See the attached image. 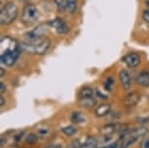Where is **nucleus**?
<instances>
[{"instance_id": "1", "label": "nucleus", "mask_w": 149, "mask_h": 148, "mask_svg": "<svg viewBox=\"0 0 149 148\" xmlns=\"http://www.w3.org/2000/svg\"><path fill=\"white\" fill-rule=\"evenodd\" d=\"M147 133L148 129L145 127L137 128V129H134L130 132H126L121 138V141L118 142V146H119L118 148H128L139 138L147 135Z\"/></svg>"}, {"instance_id": "2", "label": "nucleus", "mask_w": 149, "mask_h": 148, "mask_svg": "<svg viewBox=\"0 0 149 148\" xmlns=\"http://www.w3.org/2000/svg\"><path fill=\"white\" fill-rule=\"evenodd\" d=\"M50 46H51V41L48 38H43L41 41L37 42L34 44H29V43H24L21 44L22 50L29 54L32 55H44L46 54L47 51L49 50Z\"/></svg>"}, {"instance_id": "3", "label": "nucleus", "mask_w": 149, "mask_h": 148, "mask_svg": "<svg viewBox=\"0 0 149 148\" xmlns=\"http://www.w3.org/2000/svg\"><path fill=\"white\" fill-rule=\"evenodd\" d=\"M18 13V7L15 3L14 2H7L1 9V12H0V22L4 26L12 24L16 19Z\"/></svg>"}, {"instance_id": "4", "label": "nucleus", "mask_w": 149, "mask_h": 148, "mask_svg": "<svg viewBox=\"0 0 149 148\" xmlns=\"http://www.w3.org/2000/svg\"><path fill=\"white\" fill-rule=\"evenodd\" d=\"M39 18V11L34 5L32 4H26L24 7L21 16V22L24 26H32L37 22Z\"/></svg>"}, {"instance_id": "5", "label": "nucleus", "mask_w": 149, "mask_h": 148, "mask_svg": "<svg viewBox=\"0 0 149 148\" xmlns=\"http://www.w3.org/2000/svg\"><path fill=\"white\" fill-rule=\"evenodd\" d=\"M1 55L7 54V53H16V52H22L21 44L18 43L16 39H14L10 36H5L1 39Z\"/></svg>"}, {"instance_id": "6", "label": "nucleus", "mask_w": 149, "mask_h": 148, "mask_svg": "<svg viewBox=\"0 0 149 148\" xmlns=\"http://www.w3.org/2000/svg\"><path fill=\"white\" fill-rule=\"evenodd\" d=\"M49 26L51 27H53V28H54L56 31L58 33V34H66V33L69 31L68 26L64 23L63 19H58V18L53 19V21L50 22Z\"/></svg>"}, {"instance_id": "7", "label": "nucleus", "mask_w": 149, "mask_h": 148, "mask_svg": "<svg viewBox=\"0 0 149 148\" xmlns=\"http://www.w3.org/2000/svg\"><path fill=\"white\" fill-rule=\"evenodd\" d=\"M21 52L16 53H7V54L1 55V63L7 67H11L16 63Z\"/></svg>"}, {"instance_id": "8", "label": "nucleus", "mask_w": 149, "mask_h": 148, "mask_svg": "<svg viewBox=\"0 0 149 148\" xmlns=\"http://www.w3.org/2000/svg\"><path fill=\"white\" fill-rule=\"evenodd\" d=\"M122 60L129 66V67L134 68L139 65L140 57L136 53H130V54L126 55L125 57L122 58Z\"/></svg>"}, {"instance_id": "9", "label": "nucleus", "mask_w": 149, "mask_h": 148, "mask_svg": "<svg viewBox=\"0 0 149 148\" xmlns=\"http://www.w3.org/2000/svg\"><path fill=\"white\" fill-rule=\"evenodd\" d=\"M126 125H119V124H114V123H112V124H107L105 126H103V127L100 129V133H102V135H105V136H109L111 135H113L114 133L118 132V131L122 130L121 128L125 127Z\"/></svg>"}, {"instance_id": "10", "label": "nucleus", "mask_w": 149, "mask_h": 148, "mask_svg": "<svg viewBox=\"0 0 149 148\" xmlns=\"http://www.w3.org/2000/svg\"><path fill=\"white\" fill-rule=\"evenodd\" d=\"M119 79H120V82H121V85L124 90L128 91L131 89V86H132V80H131V77H130V74L129 72L126 70V69H122L119 73Z\"/></svg>"}, {"instance_id": "11", "label": "nucleus", "mask_w": 149, "mask_h": 148, "mask_svg": "<svg viewBox=\"0 0 149 148\" xmlns=\"http://www.w3.org/2000/svg\"><path fill=\"white\" fill-rule=\"evenodd\" d=\"M139 99L140 94L137 92H131V93H129L127 96L124 97L123 102L126 106H134V105H136L139 101Z\"/></svg>"}, {"instance_id": "12", "label": "nucleus", "mask_w": 149, "mask_h": 148, "mask_svg": "<svg viewBox=\"0 0 149 148\" xmlns=\"http://www.w3.org/2000/svg\"><path fill=\"white\" fill-rule=\"evenodd\" d=\"M136 83L143 88L149 87V70H143L137 75Z\"/></svg>"}, {"instance_id": "13", "label": "nucleus", "mask_w": 149, "mask_h": 148, "mask_svg": "<svg viewBox=\"0 0 149 148\" xmlns=\"http://www.w3.org/2000/svg\"><path fill=\"white\" fill-rule=\"evenodd\" d=\"M110 110H111V105L107 104V103H103V104L98 105V106L95 108V113L97 117H103L109 114Z\"/></svg>"}, {"instance_id": "14", "label": "nucleus", "mask_w": 149, "mask_h": 148, "mask_svg": "<svg viewBox=\"0 0 149 148\" xmlns=\"http://www.w3.org/2000/svg\"><path fill=\"white\" fill-rule=\"evenodd\" d=\"M79 103L81 106L85 108H91L94 105L97 104V99L94 97H80Z\"/></svg>"}, {"instance_id": "15", "label": "nucleus", "mask_w": 149, "mask_h": 148, "mask_svg": "<svg viewBox=\"0 0 149 148\" xmlns=\"http://www.w3.org/2000/svg\"><path fill=\"white\" fill-rule=\"evenodd\" d=\"M70 120H71L72 123L79 124V123L85 122V116L80 112H73L71 114V116H70Z\"/></svg>"}, {"instance_id": "16", "label": "nucleus", "mask_w": 149, "mask_h": 148, "mask_svg": "<svg viewBox=\"0 0 149 148\" xmlns=\"http://www.w3.org/2000/svg\"><path fill=\"white\" fill-rule=\"evenodd\" d=\"M80 148H97V140L91 136L81 145Z\"/></svg>"}, {"instance_id": "17", "label": "nucleus", "mask_w": 149, "mask_h": 148, "mask_svg": "<svg viewBox=\"0 0 149 148\" xmlns=\"http://www.w3.org/2000/svg\"><path fill=\"white\" fill-rule=\"evenodd\" d=\"M55 4L60 13H64L67 10V0H55Z\"/></svg>"}, {"instance_id": "18", "label": "nucleus", "mask_w": 149, "mask_h": 148, "mask_svg": "<svg viewBox=\"0 0 149 148\" xmlns=\"http://www.w3.org/2000/svg\"><path fill=\"white\" fill-rule=\"evenodd\" d=\"M95 96V90L90 87L83 88L80 92V97H94Z\"/></svg>"}, {"instance_id": "19", "label": "nucleus", "mask_w": 149, "mask_h": 148, "mask_svg": "<svg viewBox=\"0 0 149 148\" xmlns=\"http://www.w3.org/2000/svg\"><path fill=\"white\" fill-rule=\"evenodd\" d=\"M67 10L70 14H75L77 12L76 0H67Z\"/></svg>"}, {"instance_id": "20", "label": "nucleus", "mask_w": 149, "mask_h": 148, "mask_svg": "<svg viewBox=\"0 0 149 148\" xmlns=\"http://www.w3.org/2000/svg\"><path fill=\"white\" fill-rule=\"evenodd\" d=\"M61 132H63L65 135H73L75 133H76V129H75L73 126H67V127H64L61 129Z\"/></svg>"}, {"instance_id": "21", "label": "nucleus", "mask_w": 149, "mask_h": 148, "mask_svg": "<svg viewBox=\"0 0 149 148\" xmlns=\"http://www.w3.org/2000/svg\"><path fill=\"white\" fill-rule=\"evenodd\" d=\"M38 140V136L37 135H34V133H29L26 136V142L27 144H34L35 142H37Z\"/></svg>"}, {"instance_id": "22", "label": "nucleus", "mask_w": 149, "mask_h": 148, "mask_svg": "<svg viewBox=\"0 0 149 148\" xmlns=\"http://www.w3.org/2000/svg\"><path fill=\"white\" fill-rule=\"evenodd\" d=\"M113 84H114L113 79H112L111 77H109V78H107V79H106V81H105L104 88H105L107 91H110V90H111V88H112V86H113Z\"/></svg>"}, {"instance_id": "23", "label": "nucleus", "mask_w": 149, "mask_h": 148, "mask_svg": "<svg viewBox=\"0 0 149 148\" xmlns=\"http://www.w3.org/2000/svg\"><path fill=\"white\" fill-rule=\"evenodd\" d=\"M49 133V129H46V128H39L37 130V135L39 136H45Z\"/></svg>"}, {"instance_id": "24", "label": "nucleus", "mask_w": 149, "mask_h": 148, "mask_svg": "<svg viewBox=\"0 0 149 148\" xmlns=\"http://www.w3.org/2000/svg\"><path fill=\"white\" fill-rule=\"evenodd\" d=\"M139 148H149V136L143 138L139 143Z\"/></svg>"}, {"instance_id": "25", "label": "nucleus", "mask_w": 149, "mask_h": 148, "mask_svg": "<svg viewBox=\"0 0 149 148\" xmlns=\"http://www.w3.org/2000/svg\"><path fill=\"white\" fill-rule=\"evenodd\" d=\"M142 19H143V21H144V22H146V23L149 24V9L145 10L144 12L142 13Z\"/></svg>"}, {"instance_id": "26", "label": "nucleus", "mask_w": 149, "mask_h": 148, "mask_svg": "<svg viewBox=\"0 0 149 148\" xmlns=\"http://www.w3.org/2000/svg\"><path fill=\"white\" fill-rule=\"evenodd\" d=\"M95 97H98L100 99H107V96L103 94L102 92H100L98 90H95Z\"/></svg>"}, {"instance_id": "27", "label": "nucleus", "mask_w": 149, "mask_h": 148, "mask_svg": "<svg viewBox=\"0 0 149 148\" xmlns=\"http://www.w3.org/2000/svg\"><path fill=\"white\" fill-rule=\"evenodd\" d=\"M43 148H61V145L60 144H49Z\"/></svg>"}, {"instance_id": "28", "label": "nucleus", "mask_w": 149, "mask_h": 148, "mask_svg": "<svg viewBox=\"0 0 149 148\" xmlns=\"http://www.w3.org/2000/svg\"><path fill=\"white\" fill-rule=\"evenodd\" d=\"M4 92H6V86H5L4 83H0V93L3 94Z\"/></svg>"}, {"instance_id": "29", "label": "nucleus", "mask_w": 149, "mask_h": 148, "mask_svg": "<svg viewBox=\"0 0 149 148\" xmlns=\"http://www.w3.org/2000/svg\"><path fill=\"white\" fill-rule=\"evenodd\" d=\"M102 148H118V142H115V143H111L107 145V146H104Z\"/></svg>"}, {"instance_id": "30", "label": "nucleus", "mask_w": 149, "mask_h": 148, "mask_svg": "<svg viewBox=\"0 0 149 148\" xmlns=\"http://www.w3.org/2000/svg\"><path fill=\"white\" fill-rule=\"evenodd\" d=\"M4 104H5V99H4V97L1 96V97H0V105L4 106Z\"/></svg>"}, {"instance_id": "31", "label": "nucleus", "mask_w": 149, "mask_h": 148, "mask_svg": "<svg viewBox=\"0 0 149 148\" xmlns=\"http://www.w3.org/2000/svg\"><path fill=\"white\" fill-rule=\"evenodd\" d=\"M0 73H1V74H0V76H1V77H3L4 75H5V70L2 67L0 68Z\"/></svg>"}, {"instance_id": "32", "label": "nucleus", "mask_w": 149, "mask_h": 148, "mask_svg": "<svg viewBox=\"0 0 149 148\" xmlns=\"http://www.w3.org/2000/svg\"><path fill=\"white\" fill-rule=\"evenodd\" d=\"M145 3H146V6H147L149 9V0H145Z\"/></svg>"}]
</instances>
